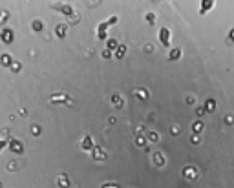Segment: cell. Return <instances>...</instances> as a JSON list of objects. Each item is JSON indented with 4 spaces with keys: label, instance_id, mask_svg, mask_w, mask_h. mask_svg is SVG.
Masks as SVG:
<instances>
[{
    "label": "cell",
    "instance_id": "6da1fadb",
    "mask_svg": "<svg viewBox=\"0 0 234 188\" xmlns=\"http://www.w3.org/2000/svg\"><path fill=\"white\" fill-rule=\"evenodd\" d=\"M90 148H92V139L86 137L84 141H82V150H90Z\"/></svg>",
    "mask_w": 234,
    "mask_h": 188
},
{
    "label": "cell",
    "instance_id": "7a4b0ae2",
    "mask_svg": "<svg viewBox=\"0 0 234 188\" xmlns=\"http://www.w3.org/2000/svg\"><path fill=\"white\" fill-rule=\"evenodd\" d=\"M2 37H4V40H6V44H9V40H11V37H13V33L9 31V29H6V31L2 33Z\"/></svg>",
    "mask_w": 234,
    "mask_h": 188
},
{
    "label": "cell",
    "instance_id": "3957f363",
    "mask_svg": "<svg viewBox=\"0 0 234 188\" xmlns=\"http://www.w3.org/2000/svg\"><path fill=\"white\" fill-rule=\"evenodd\" d=\"M161 38H163V44H168V31H167V29H163V31H161Z\"/></svg>",
    "mask_w": 234,
    "mask_h": 188
},
{
    "label": "cell",
    "instance_id": "277c9868",
    "mask_svg": "<svg viewBox=\"0 0 234 188\" xmlns=\"http://www.w3.org/2000/svg\"><path fill=\"white\" fill-rule=\"evenodd\" d=\"M33 26H35V31H38V29H40V22H35Z\"/></svg>",
    "mask_w": 234,
    "mask_h": 188
},
{
    "label": "cell",
    "instance_id": "5b68a950",
    "mask_svg": "<svg viewBox=\"0 0 234 188\" xmlns=\"http://www.w3.org/2000/svg\"><path fill=\"white\" fill-rule=\"evenodd\" d=\"M110 44H108V47H115V40H108Z\"/></svg>",
    "mask_w": 234,
    "mask_h": 188
}]
</instances>
